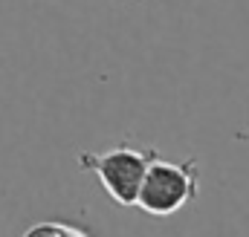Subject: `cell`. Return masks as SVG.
<instances>
[{"mask_svg": "<svg viewBox=\"0 0 249 237\" xmlns=\"http://www.w3.org/2000/svg\"><path fill=\"white\" fill-rule=\"evenodd\" d=\"M200 194V159L188 156L183 162H165L160 153L151 159L139 182L136 203L151 217H171L194 203Z\"/></svg>", "mask_w": 249, "mask_h": 237, "instance_id": "6da1fadb", "label": "cell"}, {"mask_svg": "<svg viewBox=\"0 0 249 237\" xmlns=\"http://www.w3.org/2000/svg\"><path fill=\"white\" fill-rule=\"evenodd\" d=\"M154 156H157L154 145H116L105 151H81L75 162L99 179V185L113 203L127 208L136 203L139 182Z\"/></svg>", "mask_w": 249, "mask_h": 237, "instance_id": "7a4b0ae2", "label": "cell"}, {"mask_svg": "<svg viewBox=\"0 0 249 237\" xmlns=\"http://www.w3.org/2000/svg\"><path fill=\"white\" fill-rule=\"evenodd\" d=\"M20 237H90L81 226H72V223H61V220H44V223H35L29 226Z\"/></svg>", "mask_w": 249, "mask_h": 237, "instance_id": "3957f363", "label": "cell"}]
</instances>
